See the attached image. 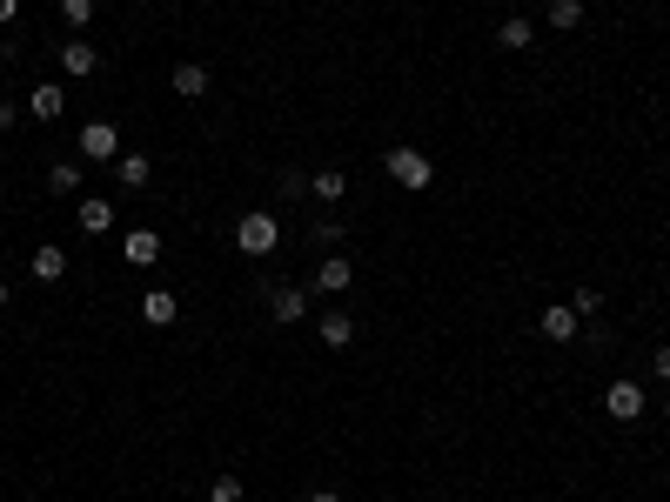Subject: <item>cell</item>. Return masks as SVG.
<instances>
[{"mask_svg": "<svg viewBox=\"0 0 670 502\" xmlns=\"http://www.w3.org/2000/svg\"><path fill=\"white\" fill-rule=\"evenodd\" d=\"M382 168H389V181H402L409 195H423L429 181H436V161H429L423 148H389L382 154Z\"/></svg>", "mask_w": 670, "mask_h": 502, "instance_id": "1", "label": "cell"}, {"mask_svg": "<svg viewBox=\"0 0 670 502\" xmlns=\"http://www.w3.org/2000/svg\"><path fill=\"white\" fill-rule=\"evenodd\" d=\"M235 248H242V255H275V248H282V221L268 215V208L242 215L235 221Z\"/></svg>", "mask_w": 670, "mask_h": 502, "instance_id": "2", "label": "cell"}, {"mask_svg": "<svg viewBox=\"0 0 670 502\" xmlns=\"http://www.w3.org/2000/svg\"><path fill=\"white\" fill-rule=\"evenodd\" d=\"M644 409H650L644 382H610V389H603V415H610V422H637Z\"/></svg>", "mask_w": 670, "mask_h": 502, "instance_id": "3", "label": "cell"}, {"mask_svg": "<svg viewBox=\"0 0 670 502\" xmlns=\"http://www.w3.org/2000/svg\"><path fill=\"white\" fill-rule=\"evenodd\" d=\"M81 161H121V128H114V121H88V128H81Z\"/></svg>", "mask_w": 670, "mask_h": 502, "instance_id": "4", "label": "cell"}, {"mask_svg": "<svg viewBox=\"0 0 670 502\" xmlns=\"http://www.w3.org/2000/svg\"><path fill=\"white\" fill-rule=\"evenodd\" d=\"M94 67H101V47H94V41H81V34L61 41V74H67V81H88Z\"/></svg>", "mask_w": 670, "mask_h": 502, "instance_id": "5", "label": "cell"}, {"mask_svg": "<svg viewBox=\"0 0 670 502\" xmlns=\"http://www.w3.org/2000/svg\"><path fill=\"white\" fill-rule=\"evenodd\" d=\"M349 282H356V262H349V255H322V262H315V295H342Z\"/></svg>", "mask_w": 670, "mask_h": 502, "instance_id": "6", "label": "cell"}, {"mask_svg": "<svg viewBox=\"0 0 670 502\" xmlns=\"http://www.w3.org/2000/svg\"><path fill=\"white\" fill-rule=\"evenodd\" d=\"M315 335H322V349H349V342H356V322H349L342 308H322V315H315Z\"/></svg>", "mask_w": 670, "mask_h": 502, "instance_id": "7", "label": "cell"}, {"mask_svg": "<svg viewBox=\"0 0 670 502\" xmlns=\"http://www.w3.org/2000/svg\"><path fill=\"white\" fill-rule=\"evenodd\" d=\"M27 114H34V121H61L67 114V88L61 81H41V88L27 94Z\"/></svg>", "mask_w": 670, "mask_h": 502, "instance_id": "8", "label": "cell"}, {"mask_svg": "<svg viewBox=\"0 0 670 502\" xmlns=\"http://www.w3.org/2000/svg\"><path fill=\"white\" fill-rule=\"evenodd\" d=\"M121 255H128L134 268H155V262H161V235H155V228H128Z\"/></svg>", "mask_w": 670, "mask_h": 502, "instance_id": "9", "label": "cell"}, {"mask_svg": "<svg viewBox=\"0 0 670 502\" xmlns=\"http://www.w3.org/2000/svg\"><path fill=\"white\" fill-rule=\"evenodd\" d=\"M114 181H121L128 195H141V188L155 181V161H148V154H121V161H114Z\"/></svg>", "mask_w": 670, "mask_h": 502, "instance_id": "10", "label": "cell"}, {"mask_svg": "<svg viewBox=\"0 0 670 502\" xmlns=\"http://www.w3.org/2000/svg\"><path fill=\"white\" fill-rule=\"evenodd\" d=\"M543 342H577V328H583V315L577 308H543Z\"/></svg>", "mask_w": 670, "mask_h": 502, "instance_id": "11", "label": "cell"}, {"mask_svg": "<svg viewBox=\"0 0 670 502\" xmlns=\"http://www.w3.org/2000/svg\"><path fill=\"white\" fill-rule=\"evenodd\" d=\"M175 295H168V288H148V295H141V322L148 328H175Z\"/></svg>", "mask_w": 670, "mask_h": 502, "instance_id": "12", "label": "cell"}, {"mask_svg": "<svg viewBox=\"0 0 670 502\" xmlns=\"http://www.w3.org/2000/svg\"><path fill=\"white\" fill-rule=\"evenodd\" d=\"M67 275V248L61 241H41V248H34V282H61Z\"/></svg>", "mask_w": 670, "mask_h": 502, "instance_id": "13", "label": "cell"}, {"mask_svg": "<svg viewBox=\"0 0 670 502\" xmlns=\"http://www.w3.org/2000/svg\"><path fill=\"white\" fill-rule=\"evenodd\" d=\"M81 181H88V161H54V168H47V188H54V195H81Z\"/></svg>", "mask_w": 670, "mask_h": 502, "instance_id": "14", "label": "cell"}, {"mask_svg": "<svg viewBox=\"0 0 670 502\" xmlns=\"http://www.w3.org/2000/svg\"><path fill=\"white\" fill-rule=\"evenodd\" d=\"M496 47H503V54H523V47H536V27L523 21V14H510V21L496 27Z\"/></svg>", "mask_w": 670, "mask_h": 502, "instance_id": "15", "label": "cell"}, {"mask_svg": "<svg viewBox=\"0 0 670 502\" xmlns=\"http://www.w3.org/2000/svg\"><path fill=\"white\" fill-rule=\"evenodd\" d=\"M175 94H181V101H201V94H208V67H201V61H181L175 67Z\"/></svg>", "mask_w": 670, "mask_h": 502, "instance_id": "16", "label": "cell"}, {"mask_svg": "<svg viewBox=\"0 0 670 502\" xmlns=\"http://www.w3.org/2000/svg\"><path fill=\"white\" fill-rule=\"evenodd\" d=\"M309 315V288H275V322L289 328V322H302Z\"/></svg>", "mask_w": 670, "mask_h": 502, "instance_id": "17", "label": "cell"}, {"mask_svg": "<svg viewBox=\"0 0 670 502\" xmlns=\"http://www.w3.org/2000/svg\"><path fill=\"white\" fill-rule=\"evenodd\" d=\"M74 215H81V228H88V235H108V228H114V201H81Z\"/></svg>", "mask_w": 670, "mask_h": 502, "instance_id": "18", "label": "cell"}, {"mask_svg": "<svg viewBox=\"0 0 670 502\" xmlns=\"http://www.w3.org/2000/svg\"><path fill=\"white\" fill-rule=\"evenodd\" d=\"M309 195H315V201H342V195H349L342 168H322V175H309Z\"/></svg>", "mask_w": 670, "mask_h": 502, "instance_id": "19", "label": "cell"}, {"mask_svg": "<svg viewBox=\"0 0 670 502\" xmlns=\"http://www.w3.org/2000/svg\"><path fill=\"white\" fill-rule=\"evenodd\" d=\"M550 27H557V34L583 27V0H550Z\"/></svg>", "mask_w": 670, "mask_h": 502, "instance_id": "20", "label": "cell"}, {"mask_svg": "<svg viewBox=\"0 0 670 502\" xmlns=\"http://www.w3.org/2000/svg\"><path fill=\"white\" fill-rule=\"evenodd\" d=\"M61 21H67V34H88V21H94V0H61Z\"/></svg>", "mask_w": 670, "mask_h": 502, "instance_id": "21", "label": "cell"}, {"mask_svg": "<svg viewBox=\"0 0 670 502\" xmlns=\"http://www.w3.org/2000/svg\"><path fill=\"white\" fill-rule=\"evenodd\" d=\"M570 308H577L583 322H597V315H603V295H597V288H577V295H570Z\"/></svg>", "mask_w": 670, "mask_h": 502, "instance_id": "22", "label": "cell"}, {"mask_svg": "<svg viewBox=\"0 0 670 502\" xmlns=\"http://www.w3.org/2000/svg\"><path fill=\"white\" fill-rule=\"evenodd\" d=\"M208 502H242V476H215L208 482Z\"/></svg>", "mask_w": 670, "mask_h": 502, "instance_id": "23", "label": "cell"}, {"mask_svg": "<svg viewBox=\"0 0 670 502\" xmlns=\"http://www.w3.org/2000/svg\"><path fill=\"white\" fill-rule=\"evenodd\" d=\"M282 195H309V175H302V168H282Z\"/></svg>", "mask_w": 670, "mask_h": 502, "instance_id": "24", "label": "cell"}, {"mask_svg": "<svg viewBox=\"0 0 670 502\" xmlns=\"http://www.w3.org/2000/svg\"><path fill=\"white\" fill-rule=\"evenodd\" d=\"M650 362H657V382H664V389H670V349H657V355H650Z\"/></svg>", "mask_w": 670, "mask_h": 502, "instance_id": "25", "label": "cell"}, {"mask_svg": "<svg viewBox=\"0 0 670 502\" xmlns=\"http://www.w3.org/2000/svg\"><path fill=\"white\" fill-rule=\"evenodd\" d=\"M14 14H21V0H0V27L14 21Z\"/></svg>", "mask_w": 670, "mask_h": 502, "instance_id": "26", "label": "cell"}, {"mask_svg": "<svg viewBox=\"0 0 670 502\" xmlns=\"http://www.w3.org/2000/svg\"><path fill=\"white\" fill-rule=\"evenodd\" d=\"M14 128V101H0V134Z\"/></svg>", "mask_w": 670, "mask_h": 502, "instance_id": "27", "label": "cell"}, {"mask_svg": "<svg viewBox=\"0 0 670 502\" xmlns=\"http://www.w3.org/2000/svg\"><path fill=\"white\" fill-rule=\"evenodd\" d=\"M309 502H342V496H335V489H315V496Z\"/></svg>", "mask_w": 670, "mask_h": 502, "instance_id": "28", "label": "cell"}, {"mask_svg": "<svg viewBox=\"0 0 670 502\" xmlns=\"http://www.w3.org/2000/svg\"><path fill=\"white\" fill-rule=\"evenodd\" d=\"M0 308H7V282H0Z\"/></svg>", "mask_w": 670, "mask_h": 502, "instance_id": "29", "label": "cell"}, {"mask_svg": "<svg viewBox=\"0 0 670 502\" xmlns=\"http://www.w3.org/2000/svg\"><path fill=\"white\" fill-rule=\"evenodd\" d=\"M664 422H670V395H664Z\"/></svg>", "mask_w": 670, "mask_h": 502, "instance_id": "30", "label": "cell"}]
</instances>
